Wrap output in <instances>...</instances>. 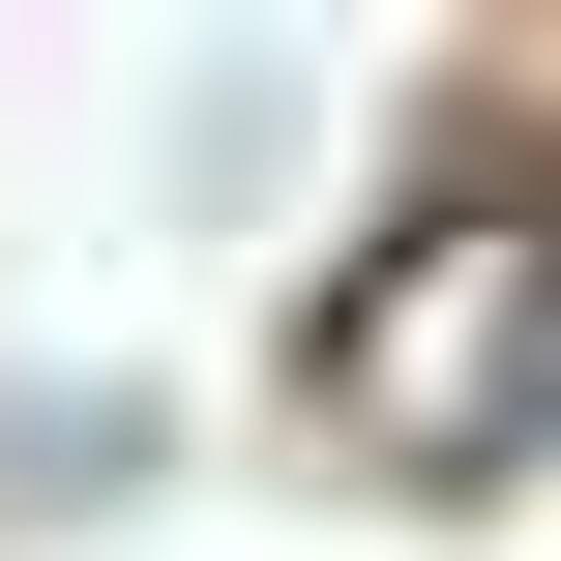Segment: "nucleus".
<instances>
[{"instance_id":"1","label":"nucleus","mask_w":561,"mask_h":561,"mask_svg":"<svg viewBox=\"0 0 561 561\" xmlns=\"http://www.w3.org/2000/svg\"><path fill=\"white\" fill-rule=\"evenodd\" d=\"M296 385H325V444L355 473H414V503H503L561 414V237L533 207H414L325 325H296Z\"/></svg>"}]
</instances>
